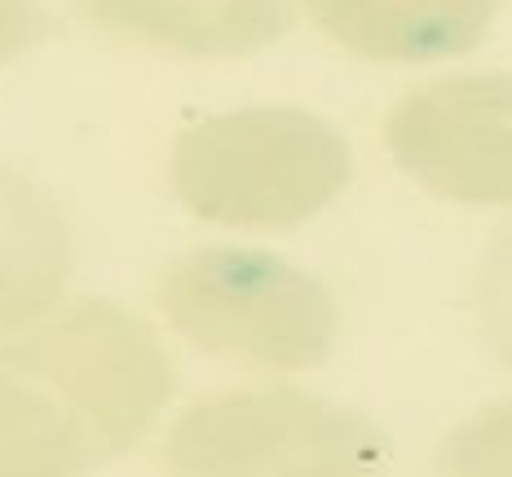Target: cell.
Instances as JSON below:
<instances>
[{"mask_svg": "<svg viewBox=\"0 0 512 477\" xmlns=\"http://www.w3.org/2000/svg\"><path fill=\"white\" fill-rule=\"evenodd\" d=\"M173 190L226 226H292L349 182V142L301 106H239L195 120L173 142Z\"/></svg>", "mask_w": 512, "mask_h": 477, "instance_id": "obj_1", "label": "cell"}, {"mask_svg": "<svg viewBox=\"0 0 512 477\" xmlns=\"http://www.w3.org/2000/svg\"><path fill=\"white\" fill-rule=\"evenodd\" d=\"M389 151L437 195L512 204V71H460L407 89L384 124Z\"/></svg>", "mask_w": 512, "mask_h": 477, "instance_id": "obj_2", "label": "cell"}, {"mask_svg": "<svg viewBox=\"0 0 512 477\" xmlns=\"http://www.w3.org/2000/svg\"><path fill=\"white\" fill-rule=\"evenodd\" d=\"M168 301L186 327L261 332V327H323V292L270 252L204 248L168 274Z\"/></svg>", "mask_w": 512, "mask_h": 477, "instance_id": "obj_3", "label": "cell"}, {"mask_svg": "<svg viewBox=\"0 0 512 477\" xmlns=\"http://www.w3.org/2000/svg\"><path fill=\"white\" fill-rule=\"evenodd\" d=\"M301 0H71V9L128 45L190 53H243L274 40Z\"/></svg>", "mask_w": 512, "mask_h": 477, "instance_id": "obj_4", "label": "cell"}, {"mask_svg": "<svg viewBox=\"0 0 512 477\" xmlns=\"http://www.w3.org/2000/svg\"><path fill=\"white\" fill-rule=\"evenodd\" d=\"M336 45L384 62H429L473 49L495 0H301Z\"/></svg>", "mask_w": 512, "mask_h": 477, "instance_id": "obj_5", "label": "cell"}, {"mask_svg": "<svg viewBox=\"0 0 512 477\" xmlns=\"http://www.w3.org/2000/svg\"><path fill=\"white\" fill-rule=\"evenodd\" d=\"M67 274V221L36 177L0 164V318L31 314Z\"/></svg>", "mask_w": 512, "mask_h": 477, "instance_id": "obj_6", "label": "cell"}, {"mask_svg": "<svg viewBox=\"0 0 512 477\" xmlns=\"http://www.w3.org/2000/svg\"><path fill=\"white\" fill-rule=\"evenodd\" d=\"M40 31H45L40 0H0V62L31 49Z\"/></svg>", "mask_w": 512, "mask_h": 477, "instance_id": "obj_7", "label": "cell"}, {"mask_svg": "<svg viewBox=\"0 0 512 477\" xmlns=\"http://www.w3.org/2000/svg\"><path fill=\"white\" fill-rule=\"evenodd\" d=\"M486 301L499 314V323L512 327V230L490 248L486 261Z\"/></svg>", "mask_w": 512, "mask_h": 477, "instance_id": "obj_8", "label": "cell"}]
</instances>
